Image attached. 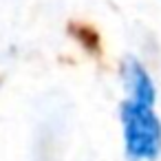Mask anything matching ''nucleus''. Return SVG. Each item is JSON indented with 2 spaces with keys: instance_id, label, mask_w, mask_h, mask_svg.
<instances>
[{
  "instance_id": "1",
  "label": "nucleus",
  "mask_w": 161,
  "mask_h": 161,
  "mask_svg": "<svg viewBox=\"0 0 161 161\" xmlns=\"http://www.w3.org/2000/svg\"><path fill=\"white\" fill-rule=\"evenodd\" d=\"M124 154L128 161H157L161 154V119L154 104L126 97L119 104Z\"/></svg>"
},
{
  "instance_id": "2",
  "label": "nucleus",
  "mask_w": 161,
  "mask_h": 161,
  "mask_svg": "<svg viewBox=\"0 0 161 161\" xmlns=\"http://www.w3.org/2000/svg\"><path fill=\"white\" fill-rule=\"evenodd\" d=\"M121 82L126 97L137 99V102H148L157 104V86L148 69L137 60V58H126L121 64Z\"/></svg>"
}]
</instances>
